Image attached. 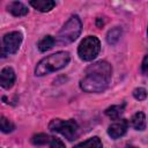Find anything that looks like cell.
Masks as SVG:
<instances>
[{
    "mask_svg": "<svg viewBox=\"0 0 148 148\" xmlns=\"http://www.w3.org/2000/svg\"><path fill=\"white\" fill-rule=\"evenodd\" d=\"M112 67L109 62L99 60L86 68L84 76L80 81V87L86 92H102L111 81Z\"/></svg>",
    "mask_w": 148,
    "mask_h": 148,
    "instance_id": "obj_1",
    "label": "cell"
},
{
    "mask_svg": "<svg viewBox=\"0 0 148 148\" xmlns=\"http://www.w3.org/2000/svg\"><path fill=\"white\" fill-rule=\"evenodd\" d=\"M69 60H71V57H69L68 52H66V51L56 52L53 54H50V56L43 58L37 64V66L35 68V74L37 76H43L49 73L59 71V69L64 68L65 66H67Z\"/></svg>",
    "mask_w": 148,
    "mask_h": 148,
    "instance_id": "obj_2",
    "label": "cell"
},
{
    "mask_svg": "<svg viewBox=\"0 0 148 148\" xmlns=\"http://www.w3.org/2000/svg\"><path fill=\"white\" fill-rule=\"evenodd\" d=\"M82 30V23L79 16L74 15L72 16L61 28L58 35V42L60 44H69L74 42L81 34Z\"/></svg>",
    "mask_w": 148,
    "mask_h": 148,
    "instance_id": "obj_3",
    "label": "cell"
},
{
    "mask_svg": "<svg viewBox=\"0 0 148 148\" xmlns=\"http://www.w3.org/2000/svg\"><path fill=\"white\" fill-rule=\"evenodd\" d=\"M101 51V43L99 39L95 36L86 37L77 47V54L80 59L84 61H90L97 57Z\"/></svg>",
    "mask_w": 148,
    "mask_h": 148,
    "instance_id": "obj_4",
    "label": "cell"
},
{
    "mask_svg": "<svg viewBox=\"0 0 148 148\" xmlns=\"http://www.w3.org/2000/svg\"><path fill=\"white\" fill-rule=\"evenodd\" d=\"M49 128L52 132H58L61 135H64L67 140L72 141L77 136L79 126L75 120H61V119H53L49 124Z\"/></svg>",
    "mask_w": 148,
    "mask_h": 148,
    "instance_id": "obj_5",
    "label": "cell"
},
{
    "mask_svg": "<svg viewBox=\"0 0 148 148\" xmlns=\"http://www.w3.org/2000/svg\"><path fill=\"white\" fill-rule=\"evenodd\" d=\"M22 42V35L18 31H12L6 34L0 40V58H5L7 54L16 53Z\"/></svg>",
    "mask_w": 148,
    "mask_h": 148,
    "instance_id": "obj_6",
    "label": "cell"
},
{
    "mask_svg": "<svg viewBox=\"0 0 148 148\" xmlns=\"http://www.w3.org/2000/svg\"><path fill=\"white\" fill-rule=\"evenodd\" d=\"M128 127V123L126 119H117V121L112 123L109 128H108V134L112 138V139H118L120 136H123Z\"/></svg>",
    "mask_w": 148,
    "mask_h": 148,
    "instance_id": "obj_7",
    "label": "cell"
},
{
    "mask_svg": "<svg viewBox=\"0 0 148 148\" xmlns=\"http://www.w3.org/2000/svg\"><path fill=\"white\" fill-rule=\"evenodd\" d=\"M15 82V73L12 67H5L0 73V86L3 89H10Z\"/></svg>",
    "mask_w": 148,
    "mask_h": 148,
    "instance_id": "obj_8",
    "label": "cell"
},
{
    "mask_svg": "<svg viewBox=\"0 0 148 148\" xmlns=\"http://www.w3.org/2000/svg\"><path fill=\"white\" fill-rule=\"evenodd\" d=\"M7 10L14 16H24L28 14V8L20 1H13L7 6Z\"/></svg>",
    "mask_w": 148,
    "mask_h": 148,
    "instance_id": "obj_9",
    "label": "cell"
},
{
    "mask_svg": "<svg viewBox=\"0 0 148 148\" xmlns=\"http://www.w3.org/2000/svg\"><path fill=\"white\" fill-rule=\"evenodd\" d=\"M30 5L38 12H50L54 6H56V2L52 1V0H32L30 1Z\"/></svg>",
    "mask_w": 148,
    "mask_h": 148,
    "instance_id": "obj_10",
    "label": "cell"
},
{
    "mask_svg": "<svg viewBox=\"0 0 148 148\" xmlns=\"http://www.w3.org/2000/svg\"><path fill=\"white\" fill-rule=\"evenodd\" d=\"M132 126L138 131L146 130V116L143 112H136L131 119Z\"/></svg>",
    "mask_w": 148,
    "mask_h": 148,
    "instance_id": "obj_11",
    "label": "cell"
},
{
    "mask_svg": "<svg viewBox=\"0 0 148 148\" xmlns=\"http://www.w3.org/2000/svg\"><path fill=\"white\" fill-rule=\"evenodd\" d=\"M124 109H125V103H123L120 105H112V106H110V108H108L105 110V114L110 119L117 120L121 116V113L124 112Z\"/></svg>",
    "mask_w": 148,
    "mask_h": 148,
    "instance_id": "obj_12",
    "label": "cell"
},
{
    "mask_svg": "<svg viewBox=\"0 0 148 148\" xmlns=\"http://www.w3.org/2000/svg\"><path fill=\"white\" fill-rule=\"evenodd\" d=\"M73 148H103V145L97 136H94V138H90V139L74 146Z\"/></svg>",
    "mask_w": 148,
    "mask_h": 148,
    "instance_id": "obj_13",
    "label": "cell"
},
{
    "mask_svg": "<svg viewBox=\"0 0 148 148\" xmlns=\"http://www.w3.org/2000/svg\"><path fill=\"white\" fill-rule=\"evenodd\" d=\"M54 43H56V40L52 36H45L43 39H40L38 42V49H39L40 52H45V51L52 49Z\"/></svg>",
    "mask_w": 148,
    "mask_h": 148,
    "instance_id": "obj_14",
    "label": "cell"
},
{
    "mask_svg": "<svg viewBox=\"0 0 148 148\" xmlns=\"http://www.w3.org/2000/svg\"><path fill=\"white\" fill-rule=\"evenodd\" d=\"M51 141V136H49L47 134H44V133H38V134H35L32 138H31V142L32 145L35 146H43V145H46Z\"/></svg>",
    "mask_w": 148,
    "mask_h": 148,
    "instance_id": "obj_15",
    "label": "cell"
},
{
    "mask_svg": "<svg viewBox=\"0 0 148 148\" xmlns=\"http://www.w3.org/2000/svg\"><path fill=\"white\" fill-rule=\"evenodd\" d=\"M120 35H121L120 28H113V29H111V30L108 32V35H106V40H108V43H109V44H112V45L116 44V43L119 40Z\"/></svg>",
    "mask_w": 148,
    "mask_h": 148,
    "instance_id": "obj_16",
    "label": "cell"
},
{
    "mask_svg": "<svg viewBox=\"0 0 148 148\" xmlns=\"http://www.w3.org/2000/svg\"><path fill=\"white\" fill-rule=\"evenodd\" d=\"M15 130V125L13 124V121H10L9 119H7L6 117L0 118V131L3 133H10Z\"/></svg>",
    "mask_w": 148,
    "mask_h": 148,
    "instance_id": "obj_17",
    "label": "cell"
},
{
    "mask_svg": "<svg viewBox=\"0 0 148 148\" xmlns=\"http://www.w3.org/2000/svg\"><path fill=\"white\" fill-rule=\"evenodd\" d=\"M133 96L138 101H143L147 97V91L145 88H135L133 90Z\"/></svg>",
    "mask_w": 148,
    "mask_h": 148,
    "instance_id": "obj_18",
    "label": "cell"
},
{
    "mask_svg": "<svg viewBox=\"0 0 148 148\" xmlns=\"http://www.w3.org/2000/svg\"><path fill=\"white\" fill-rule=\"evenodd\" d=\"M50 148H66L64 142L57 138H51L50 141Z\"/></svg>",
    "mask_w": 148,
    "mask_h": 148,
    "instance_id": "obj_19",
    "label": "cell"
},
{
    "mask_svg": "<svg viewBox=\"0 0 148 148\" xmlns=\"http://www.w3.org/2000/svg\"><path fill=\"white\" fill-rule=\"evenodd\" d=\"M147 62H148V56H145L143 61H142V66H141V68H142V73H143V74L147 73V67H148Z\"/></svg>",
    "mask_w": 148,
    "mask_h": 148,
    "instance_id": "obj_20",
    "label": "cell"
},
{
    "mask_svg": "<svg viewBox=\"0 0 148 148\" xmlns=\"http://www.w3.org/2000/svg\"><path fill=\"white\" fill-rule=\"evenodd\" d=\"M126 148H135V147H132V146H127Z\"/></svg>",
    "mask_w": 148,
    "mask_h": 148,
    "instance_id": "obj_21",
    "label": "cell"
}]
</instances>
